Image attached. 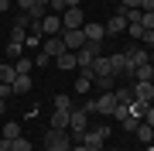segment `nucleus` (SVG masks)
<instances>
[{
  "mask_svg": "<svg viewBox=\"0 0 154 151\" xmlns=\"http://www.w3.org/2000/svg\"><path fill=\"white\" fill-rule=\"evenodd\" d=\"M147 55H151V62H154V45H151V52H147Z\"/></svg>",
  "mask_w": 154,
  "mask_h": 151,
  "instance_id": "42",
  "label": "nucleus"
},
{
  "mask_svg": "<svg viewBox=\"0 0 154 151\" xmlns=\"http://www.w3.org/2000/svg\"><path fill=\"white\" fill-rule=\"evenodd\" d=\"M127 58L134 62V69H137V65H147V62H151L147 48H130V52H127Z\"/></svg>",
  "mask_w": 154,
  "mask_h": 151,
  "instance_id": "16",
  "label": "nucleus"
},
{
  "mask_svg": "<svg viewBox=\"0 0 154 151\" xmlns=\"http://www.w3.org/2000/svg\"><path fill=\"white\" fill-rule=\"evenodd\" d=\"M106 134H110L106 127H99V131H86V134H82V144H86L89 151H103V141H106Z\"/></svg>",
  "mask_w": 154,
  "mask_h": 151,
  "instance_id": "8",
  "label": "nucleus"
},
{
  "mask_svg": "<svg viewBox=\"0 0 154 151\" xmlns=\"http://www.w3.org/2000/svg\"><path fill=\"white\" fill-rule=\"evenodd\" d=\"M151 72H154V62H151Z\"/></svg>",
  "mask_w": 154,
  "mask_h": 151,
  "instance_id": "44",
  "label": "nucleus"
},
{
  "mask_svg": "<svg viewBox=\"0 0 154 151\" xmlns=\"http://www.w3.org/2000/svg\"><path fill=\"white\" fill-rule=\"evenodd\" d=\"M7 55H11V58H21L24 55V45H21V41H7Z\"/></svg>",
  "mask_w": 154,
  "mask_h": 151,
  "instance_id": "27",
  "label": "nucleus"
},
{
  "mask_svg": "<svg viewBox=\"0 0 154 151\" xmlns=\"http://www.w3.org/2000/svg\"><path fill=\"white\" fill-rule=\"evenodd\" d=\"M11 86H14V96H24V93H31V76H17Z\"/></svg>",
  "mask_w": 154,
  "mask_h": 151,
  "instance_id": "19",
  "label": "nucleus"
},
{
  "mask_svg": "<svg viewBox=\"0 0 154 151\" xmlns=\"http://www.w3.org/2000/svg\"><path fill=\"white\" fill-rule=\"evenodd\" d=\"M96 76H113V65H110L106 55H99V58L93 62V79H96Z\"/></svg>",
  "mask_w": 154,
  "mask_h": 151,
  "instance_id": "15",
  "label": "nucleus"
},
{
  "mask_svg": "<svg viewBox=\"0 0 154 151\" xmlns=\"http://www.w3.org/2000/svg\"><path fill=\"white\" fill-rule=\"evenodd\" d=\"M69 113L72 110H55V113H51V127H55V131H69Z\"/></svg>",
  "mask_w": 154,
  "mask_h": 151,
  "instance_id": "18",
  "label": "nucleus"
},
{
  "mask_svg": "<svg viewBox=\"0 0 154 151\" xmlns=\"http://www.w3.org/2000/svg\"><path fill=\"white\" fill-rule=\"evenodd\" d=\"M62 41H65L69 52H79L86 45V34H82V28H62Z\"/></svg>",
  "mask_w": 154,
  "mask_h": 151,
  "instance_id": "5",
  "label": "nucleus"
},
{
  "mask_svg": "<svg viewBox=\"0 0 154 151\" xmlns=\"http://www.w3.org/2000/svg\"><path fill=\"white\" fill-rule=\"evenodd\" d=\"M55 110H72V100H69L65 93H58V96H55Z\"/></svg>",
  "mask_w": 154,
  "mask_h": 151,
  "instance_id": "29",
  "label": "nucleus"
},
{
  "mask_svg": "<svg viewBox=\"0 0 154 151\" xmlns=\"http://www.w3.org/2000/svg\"><path fill=\"white\" fill-rule=\"evenodd\" d=\"M103 28H106V34H120V31H127V17H123V14H113Z\"/></svg>",
  "mask_w": 154,
  "mask_h": 151,
  "instance_id": "13",
  "label": "nucleus"
},
{
  "mask_svg": "<svg viewBox=\"0 0 154 151\" xmlns=\"http://www.w3.org/2000/svg\"><path fill=\"white\" fill-rule=\"evenodd\" d=\"M144 120H147V124H151V127H154V103L147 106V113H144Z\"/></svg>",
  "mask_w": 154,
  "mask_h": 151,
  "instance_id": "33",
  "label": "nucleus"
},
{
  "mask_svg": "<svg viewBox=\"0 0 154 151\" xmlns=\"http://www.w3.org/2000/svg\"><path fill=\"white\" fill-rule=\"evenodd\" d=\"M34 31H41V38H55V34H62V14H45L41 24Z\"/></svg>",
  "mask_w": 154,
  "mask_h": 151,
  "instance_id": "3",
  "label": "nucleus"
},
{
  "mask_svg": "<svg viewBox=\"0 0 154 151\" xmlns=\"http://www.w3.org/2000/svg\"><path fill=\"white\" fill-rule=\"evenodd\" d=\"M110 65H113V76H134V62L127 58V52L110 55Z\"/></svg>",
  "mask_w": 154,
  "mask_h": 151,
  "instance_id": "7",
  "label": "nucleus"
},
{
  "mask_svg": "<svg viewBox=\"0 0 154 151\" xmlns=\"http://www.w3.org/2000/svg\"><path fill=\"white\" fill-rule=\"evenodd\" d=\"M7 7H11V0H0V14H4V11H7Z\"/></svg>",
  "mask_w": 154,
  "mask_h": 151,
  "instance_id": "39",
  "label": "nucleus"
},
{
  "mask_svg": "<svg viewBox=\"0 0 154 151\" xmlns=\"http://www.w3.org/2000/svg\"><path fill=\"white\" fill-rule=\"evenodd\" d=\"M120 7H137L140 11V0H120Z\"/></svg>",
  "mask_w": 154,
  "mask_h": 151,
  "instance_id": "35",
  "label": "nucleus"
},
{
  "mask_svg": "<svg viewBox=\"0 0 154 151\" xmlns=\"http://www.w3.org/2000/svg\"><path fill=\"white\" fill-rule=\"evenodd\" d=\"M147 106H151V103H137V100H134V103H130V117L144 120V113H147Z\"/></svg>",
  "mask_w": 154,
  "mask_h": 151,
  "instance_id": "26",
  "label": "nucleus"
},
{
  "mask_svg": "<svg viewBox=\"0 0 154 151\" xmlns=\"http://www.w3.org/2000/svg\"><path fill=\"white\" fill-rule=\"evenodd\" d=\"M41 52L48 58H58V55H65V41H62V34H55V38H41Z\"/></svg>",
  "mask_w": 154,
  "mask_h": 151,
  "instance_id": "6",
  "label": "nucleus"
},
{
  "mask_svg": "<svg viewBox=\"0 0 154 151\" xmlns=\"http://www.w3.org/2000/svg\"><path fill=\"white\" fill-rule=\"evenodd\" d=\"M17 79V69L14 65H4V62H0V83H14Z\"/></svg>",
  "mask_w": 154,
  "mask_h": 151,
  "instance_id": "23",
  "label": "nucleus"
},
{
  "mask_svg": "<svg viewBox=\"0 0 154 151\" xmlns=\"http://www.w3.org/2000/svg\"><path fill=\"white\" fill-rule=\"evenodd\" d=\"M0 151H11V141L7 137H0Z\"/></svg>",
  "mask_w": 154,
  "mask_h": 151,
  "instance_id": "37",
  "label": "nucleus"
},
{
  "mask_svg": "<svg viewBox=\"0 0 154 151\" xmlns=\"http://www.w3.org/2000/svg\"><path fill=\"white\" fill-rule=\"evenodd\" d=\"M99 55H103V45H96V41H86V45L75 52V65H79V69H89Z\"/></svg>",
  "mask_w": 154,
  "mask_h": 151,
  "instance_id": "2",
  "label": "nucleus"
},
{
  "mask_svg": "<svg viewBox=\"0 0 154 151\" xmlns=\"http://www.w3.org/2000/svg\"><path fill=\"white\" fill-rule=\"evenodd\" d=\"M144 151H154V144H147V148H144Z\"/></svg>",
  "mask_w": 154,
  "mask_h": 151,
  "instance_id": "43",
  "label": "nucleus"
},
{
  "mask_svg": "<svg viewBox=\"0 0 154 151\" xmlns=\"http://www.w3.org/2000/svg\"><path fill=\"white\" fill-rule=\"evenodd\" d=\"M82 34H86V41H96V45H103L106 28H103V24H96V21H86V24H82Z\"/></svg>",
  "mask_w": 154,
  "mask_h": 151,
  "instance_id": "11",
  "label": "nucleus"
},
{
  "mask_svg": "<svg viewBox=\"0 0 154 151\" xmlns=\"http://www.w3.org/2000/svg\"><path fill=\"white\" fill-rule=\"evenodd\" d=\"M86 17H82V7H65L62 11V28H82Z\"/></svg>",
  "mask_w": 154,
  "mask_h": 151,
  "instance_id": "9",
  "label": "nucleus"
},
{
  "mask_svg": "<svg viewBox=\"0 0 154 151\" xmlns=\"http://www.w3.org/2000/svg\"><path fill=\"white\" fill-rule=\"evenodd\" d=\"M113 106H116V96H113V93H103V96L96 100V113H106V117H110Z\"/></svg>",
  "mask_w": 154,
  "mask_h": 151,
  "instance_id": "12",
  "label": "nucleus"
},
{
  "mask_svg": "<svg viewBox=\"0 0 154 151\" xmlns=\"http://www.w3.org/2000/svg\"><path fill=\"white\" fill-rule=\"evenodd\" d=\"M45 151H72L69 131H55V127H51L48 134H45Z\"/></svg>",
  "mask_w": 154,
  "mask_h": 151,
  "instance_id": "1",
  "label": "nucleus"
},
{
  "mask_svg": "<svg viewBox=\"0 0 154 151\" xmlns=\"http://www.w3.org/2000/svg\"><path fill=\"white\" fill-rule=\"evenodd\" d=\"M31 4H34V0H17V7H21V14H24V11H28V7H31Z\"/></svg>",
  "mask_w": 154,
  "mask_h": 151,
  "instance_id": "36",
  "label": "nucleus"
},
{
  "mask_svg": "<svg viewBox=\"0 0 154 151\" xmlns=\"http://www.w3.org/2000/svg\"><path fill=\"white\" fill-rule=\"evenodd\" d=\"M14 96V86L11 83H0V100H11Z\"/></svg>",
  "mask_w": 154,
  "mask_h": 151,
  "instance_id": "31",
  "label": "nucleus"
},
{
  "mask_svg": "<svg viewBox=\"0 0 154 151\" xmlns=\"http://www.w3.org/2000/svg\"><path fill=\"white\" fill-rule=\"evenodd\" d=\"M134 134H137V137L144 141V144H154V127H151L147 120H140V124H137V131H134Z\"/></svg>",
  "mask_w": 154,
  "mask_h": 151,
  "instance_id": "17",
  "label": "nucleus"
},
{
  "mask_svg": "<svg viewBox=\"0 0 154 151\" xmlns=\"http://www.w3.org/2000/svg\"><path fill=\"white\" fill-rule=\"evenodd\" d=\"M86 120H89L86 110H72V113H69V131H72V137H75V141H82V134L89 131Z\"/></svg>",
  "mask_w": 154,
  "mask_h": 151,
  "instance_id": "4",
  "label": "nucleus"
},
{
  "mask_svg": "<svg viewBox=\"0 0 154 151\" xmlns=\"http://www.w3.org/2000/svg\"><path fill=\"white\" fill-rule=\"evenodd\" d=\"M89 86H93V79H86V76H79V79H75V93H79V96H86V93H89Z\"/></svg>",
  "mask_w": 154,
  "mask_h": 151,
  "instance_id": "28",
  "label": "nucleus"
},
{
  "mask_svg": "<svg viewBox=\"0 0 154 151\" xmlns=\"http://www.w3.org/2000/svg\"><path fill=\"white\" fill-rule=\"evenodd\" d=\"M130 93H134L137 103H154V83H134Z\"/></svg>",
  "mask_w": 154,
  "mask_h": 151,
  "instance_id": "10",
  "label": "nucleus"
},
{
  "mask_svg": "<svg viewBox=\"0 0 154 151\" xmlns=\"http://www.w3.org/2000/svg\"><path fill=\"white\" fill-rule=\"evenodd\" d=\"M140 11L147 14V11H154V0H140Z\"/></svg>",
  "mask_w": 154,
  "mask_h": 151,
  "instance_id": "34",
  "label": "nucleus"
},
{
  "mask_svg": "<svg viewBox=\"0 0 154 151\" xmlns=\"http://www.w3.org/2000/svg\"><path fill=\"white\" fill-rule=\"evenodd\" d=\"M113 96H116V103H134L130 86H116V90H113Z\"/></svg>",
  "mask_w": 154,
  "mask_h": 151,
  "instance_id": "22",
  "label": "nucleus"
},
{
  "mask_svg": "<svg viewBox=\"0 0 154 151\" xmlns=\"http://www.w3.org/2000/svg\"><path fill=\"white\" fill-rule=\"evenodd\" d=\"M0 137H7V141H17V137H21V124L7 120V124H4V131H0Z\"/></svg>",
  "mask_w": 154,
  "mask_h": 151,
  "instance_id": "20",
  "label": "nucleus"
},
{
  "mask_svg": "<svg viewBox=\"0 0 154 151\" xmlns=\"http://www.w3.org/2000/svg\"><path fill=\"white\" fill-rule=\"evenodd\" d=\"M24 38H28V28H24V24H14L11 28V41H21L24 45Z\"/></svg>",
  "mask_w": 154,
  "mask_h": 151,
  "instance_id": "25",
  "label": "nucleus"
},
{
  "mask_svg": "<svg viewBox=\"0 0 154 151\" xmlns=\"http://www.w3.org/2000/svg\"><path fill=\"white\" fill-rule=\"evenodd\" d=\"M72 151H89V148L82 144V141H79V144H72Z\"/></svg>",
  "mask_w": 154,
  "mask_h": 151,
  "instance_id": "38",
  "label": "nucleus"
},
{
  "mask_svg": "<svg viewBox=\"0 0 154 151\" xmlns=\"http://www.w3.org/2000/svg\"><path fill=\"white\" fill-rule=\"evenodd\" d=\"M79 4H82V0H65V7H79Z\"/></svg>",
  "mask_w": 154,
  "mask_h": 151,
  "instance_id": "40",
  "label": "nucleus"
},
{
  "mask_svg": "<svg viewBox=\"0 0 154 151\" xmlns=\"http://www.w3.org/2000/svg\"><path fill=\"white\" fill-rule=\"evenodd\" d=\"M58 69H79V65H75V52H65V55H58Z\"/></svg>",
  "mask_w": 154,
  "mask_h": 151,
  "instance_id": "24",
  "label": "nucleus"
},
{
  "mask_svg": "<svg viewBox=\"0 0 154 151\" xmlns=\"http://www.w3.org/2000/svg\"><path fill=\"white\" fill-rule=\"evenodd\" d=\"M93 86H96L99 93H113V90H116V76H96Z\"/></svg>",
  "mask_w": 154,
  "mask_h": 151,
  "instance_id": "14",
  "label": "nucleus"
},
{
  "mask_svg": "<svg viewBox=\"0 0 154 151\" xmlns=\"http://www.w3.org/2000/svg\"><path fill=\"white\" fill-rule=\"evenodd\" d=\"M11 151H31V141L17 137V141H11Z\"/></svg>",
  "mask_w": 154,
  "mask_h": 151,
  "instance_id": "30",
  "label": "nucleus"
},
{
  "mask_svg": "<svg viewBox=\"0 0 154 151\" xmlns=\"http://www.w3.org/2000/svg\"><path fill=\"white\" fill-rule=\"evenodd\" d=\"M14 69H17V76H31V69H34V58H14Z\"/></svg>",
  "mask_w": 154,
  "mask_h": 151,
  "instance_id": "21",
  "label": "nucleus"
},
{
  "mask_svg": "<svg viewBox=\"0 0 154 151\" xmlns=\"http://www.w3.org/2000/svg\"><path fill=\"white\" fill-rule=\"evenodd\" d=\"M4 110H7V100H0V113H4Z\"/></svg>",
  "mask_w": 154,
  "mask_h": 151,
  "instance_id": "41",
  "label": "nucleus"
},
{
  "mask_svg": "<svg viewBox=\"0 0 154 151\" xmlns=\"http://www.w3.org/2000/svg\"><path fill=\"white\" fill-rule=\"evenodd\" d=\"M127 31H130V38H134V41H140V34H144L140 24H127Z\"/></svg>",
  "mask_w": 154,
  "mask_h": 151,
  "instance_id": "32",
  "label": "nucleus"
}]
</instances>
